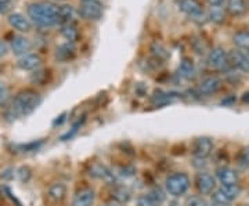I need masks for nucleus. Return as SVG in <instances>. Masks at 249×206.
<instances>
[{"instance_id":"f257e3e1","label":"nucleus","mask_w":249,"mask_h":206,"mask_svg":"<svg viewBox=\"0 0 249 206\" xmlns=\"http://www.w3.org/2000/svg\"><path fill=\"white\" fill-rule=\"evenodd\" d=\"M40 103L42 96L37 91L32 89L21 90L16 94L11 105L6 111V119L11 122L21 117H28L40 105Z\"/></svg>"},{"instance_id":"f03ea898","label":"nucleus","mask_w":249,"mask_h":206,"mask_svg":"<svg viewBox=\"0 0 249 206\" xmlns=\"http://www.w3.org/2000/svg\"><path fill=\"white\" fill-rule=\"evenodd\" d=\"M28 17L40 28H50L60 22L58 7L49 1H36L28 6Z\"/></svg>"},{"instance_id":"7ed1b4c3","label":"nucleus","mask_w":249,"mask_h":206,"mask_svg":"<svg viewBox=\"0 0 249 206\" xmlns=\"http://www.w3.org/2000/svg\"><path fill=\"white\" fill-rule=\"evenodd\" d=\"M190 186H191V180L184 172L173 173L165 180V189L170 197L178 198L186 195L187 191L190 189Z\"/></svg>"},{"instance_id":"20e7f679","label":"nucleus","mask_w":249,"mask_h":206,"mask_svg":"<svg viewBox=\"0 0 249 206\" xmlns=\"http://www.w3.org/2000/svg\"><path fill=\"white\" fill-rule=\"evenodd\" d=\"M208 64L211 68L217 69V71H229L231 67L229 53L223 47H213L209 54H208Z\"/></svg>"},{"instance_id":"39448f33","label":"nucleus","mask_w":249,"mask_h":206,"mask_svg":"<svg viewBox=\"0 0 249 206\" xmlns=\"http://www.w3.org/2000/svg\"><path fill=\"white\" fill-rule=\"evenodd\" d=\"M78 13L83 19L98 21V19L103 18L104 9H103V4L98 0H88V1H82Z\"/></svg>"},{"instance_id":"423d86ee","label":"nucleus","mask_w":249,"mask_h":206,"mask_svg":"<svg viewBox=\"0 0 249 206\" xmlns=\"http://www.w3.org/2000/svg\"><path fill=\"white\" fill-rule=\"evenodd\" d=\"M196 187L201 195H211L216 189V177L209 172L199 171L196 176Z\"/></svg>"},{"instance_id":"0eeeda50","label":"nucleus","mask_w":249,"mask_h":206,"mask_svg":"<svg viewBox=\"0 0 249 206\" xmlns=\"http://www.w3.org/2000/svg\"><path fill=\"white\" fill-rule=\"evenodd\" d=\"M214 144L211 137H198L193 143V155L194 158L206 159L213 153Z\"/></svg>"},{"instance_id":"6e6552de","label":"nucleus","mask_w":249,"mask_h":206,"mask_svg":"<svg viewBox=\"0 0 249 206\" xmlns=\"http://www.w3.org/2000/svg\"><path fill=\"white\" fill-rule=\"evenodd\" d=\"M230 64L231 67L237 68L238 71L244 73H249V54L245 50L241 49H234L229 53Z\"/></svg>"},{"instance_id":"1a4fd4ad","label":"nucleus","mask_w":249,"mask_h":206,"mask_svg":"<svg viewBox=\"0 0 249 206\" xmlns=\"http://www.w3.org/2000/svg\"><path fill=\"white\" fill-rule=\"evenodd\" d=\"M178 9L193 19L204 18V7L199 0H180Z\"/></svg>"},{"instance_id":"9d476101","label":"nucleus","mask_w":249,"mask_h":206,"mask_svg":"<svg viewBox=\"0 0 249 206\" xmlns=\"http://www.w3.org/2000/svg\"><path fill=\"white\" fill-rule=\"evenodd\" d=\"M216 179L222 186H234L238 184L240 181V174L238 172L229 166H220L216 169Z\"/></svg>"},{"instance_id":"9b49d317","label":"nucleus","mask_w":249,"mask_h":206,"mask_svg":"<svg viewBox=\"0 0 249 206\" xmlns=\"http://www.w3.org/2000/svg\"><path fill=\"white\" fill-rule=\"evenodd\" d=\"M223 81L219 78V76H206L205 79H202V82L199 83V93L204 94V96H212V94H216L219 90L222 89Z\"/></svg>"},{"instance_id":"f8f14e48","label":"nucleus","mask_w":249,"mask_h":206,"mask_svg":"<svg viewBox=\"0 0 249 206\" xmlns=\"http://www.w3.org/2000/svg\"><path fill=\"white\" fill-rule=\"evenodd\" d=\"M96 201V191L90 187L79 189L72 198L71 206H93Z\"/></svg>"},{"instance_id":"ddd939ff","label":"nucleus","mask_w":249,"mask_h":206,"mask_svg":"<svg viewBox=\"0 0 249 206\" xmlns=\"http://www.w3.org/2000/svg\"><path fill=\"white\" fill-rule=\"evenodd\" d=\"M17 65L22 71H36L42 65V57L39 54L28 53L18 60Z\"/></svg>"},{"instance_id":"4468645a","label":"nucleus","mask_w":249,"mask_h":206,"mask_svg":"<svg viewBox=\"0 0 249 206\" xmlns=\"http://www.w3.org/2000/svg\"><path fill=\"white\" fill-rule=\"evenodd\" d=\"M10 47H11V52L16 54V55L22 57V55L28 54V52H31L32 43H31V40L27 39L25 36L17 35L11 39V45H10Z\"/></svg>"},{"instance_id":"2eb2a0df","label":"nucleus","mask_w":249,"mask_h":206,"mask_svg":"<svg viewBox=\"0 0 249 206\" xmlns=\"http://www.w3.org/2000/svg\"><path fill=\"white\" fill-rule=\"evenodd\" d=\"M76 55V47L71 42H67L64 45L58 46L57 50H55V60L58 63H68V61H72Z\"/></svg>"},{"instance_id":"dca6fc26","label":"nucleus","mask_w":249,"mask_h":206,"mask_svg":"<svg viewBox=\"0 0 249 206\" xmlns=\"http://www.w3.org/2000/svg\"><path fill=\"white\" fill-rule=\"evenodd\" d=\"M7 19H9L10 25L18 32H29L32 29L31 19L25 17V16H22V14H19V13L10 14Z\"/></svg>"},{"instance_id":"f3484780","label":"nucleus","mask_w":249,"mask_h":206,"mask_svg":"<svg viewBox=\"0 0 249 206\" xmlns=\"http://www.w3.org/2000/svg\"><path fill=\"white\" fill-rule=\"evenodd\" d=\"M178 75L186 81H194L196 76V68L191 58H183L178 65Z\"/></svg>"},{"instance_id":"a211bd4d","label":"nucleus","mask_w":249,"mask_h":206,"mask_svg":"<svg viewBox=\"0 0 249 206\" xmlns=\"http://www.w3.org/2000/svg\"><path fill=\"white\" fill-rule=\"evenodd\" d=\"M67 192H68V189H67V186L61 183V181H58V183H53L49 189H47V195L49 198L53 201V202H62L65 197H67Z\"/></svg>"},{"instance_id":"6ab92c4d","label":"nucleus","mask_w":249,"mask_h":206,"mask_svg":"<svg viewBox=\"0 0 249 206\" xmlns=\"http://www.w3.org/2000/svg\"><path fill=\"white\" fill-rule=\"evenodd\" d=\"M90 176H93L94 179L106 180V181H114L115 176L114 173L108 169L107 166L101 165V163H94L91 168H90Z\"/></svg>"},{"instance_id":"aec40b11","label":"nucleus","mask_w":249,"mask_h":206,"mask_svg":"<svg viewBox=\"0 0 249 206\" xmlns=\"http://www.w3.org/2000/svg\"><path fill=\"white\" fill-rule=\"evenodd\" d=\"M79 13H76V10L73 9L72 6L68 4H64L58 7V18H60V22H62V25L65 24H73L76 21V16Z\"/></svg>"},{"instance_id":"412c9836","label":"nucleus","mask_w":249,"mask_h":206,"mask_svg":"<svg viewBox=\"0 0 249 206\" xmlns=\"http://www.w3.org/2000/svg\"><path fill=\"white\" fill-rule=\"evenodd\" d=\"M248 9L245 0H229L227 1V11L232 17H240Z\"/></svg>"},{"instance_id":"4be33fe9","label":"nucleus","mask_w":249,"mask_h":206,"mask_svg":"<svg viewBox=\"0 0 249 206\" xmlns=\"http://www.w3.org/2000/svg\"><path fill=\"white\" fill-rule=\"evenodd\" d=\"M219 189L222 191V194L226 197V199H227L230 204H232L237 198L240 197L241 194L240 184H234V186H222Z\"/></svg>"},{"instance_id":"5701e85b","label":"nucleus","mask_w":249,"mask_h":206,"mask_svg":"<svg viewBox=\"0 0 249 206\" xmlns=\"http://www.w3.org/2000/svg\"><path fill=\"white\" fill-rule=\"evenodd\" d=\"M232 42L241 50L249 52V31H240L232 36Z\"/></svg>"},{"instance_id":"b1692460","label":"nucleus","mask_w":249,"mask_h":206,"mask_svg":"<svg viewBox=\"0 0 249 206\" xmlns=\"http://www.w3.org/2000/svg\"><path fill=\"white\" fill-rule=\"evenodd\" d=\"M61 35L71 43H75L79 37V32L73 24H65L61 27Z\"/></svg>"},{"instance_id":"393cba45","label":"nucleus","mask_w":249,"mask_h":206,"mask_svg":"<svg viewBox=\"0 0 249 206\" xmlns=\"http://www.w3.org/2000/svg\"><path fill=\"white\" fill-rule=\"evenodd\" d=\"M112 198L115 199V202H118V204H126V202L130 201L132 192L126 189V187H116L112 191Z\"/></svg>"},{"instance_id":"a878e982","label":"nucleus","mask_w":249,"mask_h":206,"mask_svg":"<svg viewBox=\"0 0 249 206\" xmlns=\"http://www.w3.org/2000/svg\"><path fill=\"white\" fill-rule=\"evenodd\" d=\"M151 52L154 54V57L158 60V61H165L168 57H169V53H168V50L163 47V46L160 45V43H152L151 46Z\"/></svg>"},{"instance_id":"bb28decb","label":"nucleus","mask_w":249,"mask_h":206,"mask_svg":"<svg viewBox=\"0 0 249 206\" xmlns=\"http://www.w3.org/2000/svg\"><path fill=\"white\" fill-rule=\"evenodd\" d=\"M209 18L211 21H213L216 24H222L224 21V11L220 6H212V9L209 11Z\"/></svg>"},{"instance_id":"cd10ccee","label":"nucleus","mask_w":249,"mask_h":206,"mask_svg":"<svg viewBox=\"0 0 249 206\" xmlns=\"http://www.w3.org/2000/svg\"><path fill=\"white\" fill-rule=\"evenodd\" d=\"M147 194H148V195H150V197H151L152 199H154V201H155V202H157V204H158L160 206L162 205V204L165 202V199H166L165 192H163V191H162L160 189H150Z\"/></svg>"},{"instance_id":"c85d7f7f","label":"nucleus","mask_w":249,"mask_h":206,"mask_svg":"<svg viewBox=\"0 0 249 206\" xmlns=\"http://www.w3.org/2000/svg\"><path fill=\"white\" fill-rule=\"evenodd\" d=\"M83 122H85V117L82 118V119H79V120H78V122H76L75 125L72 126L71 130H70V132H67L65 135H62L60 140H61V141H67V140H70V138H72L73 136L78 133V130H79V129H80V126L83 125Z\"/></svg>"},{"instance_id":"c756f323","label":"nucleus","mask_w":249,"mask_h":206,"mask_svg":"<svg viewBox=\"0 0 249 206\" xmlns=\"http://www.w3.org/2000/svg\"><path fill=\"white\" fill-rule=\"evenodd\" d=\"M46 79H47V71L46 69H36L31 76V81L34 82L35 85H43Z\"/></svg>"},{"instance_id":"7c9ffc66","label":"nucleus","mask_w":249,"mask_h":206,"mask_svg":"<svg viewBox=\"0 0 249 206\" xmlns=\"http://www.w3.org/2000/svg\"><path fill=\"white\" fill-rule=\"evenodd\" d=\"M42 144H43V141H32V143H28V144H21V145H19V151H21V153H31V151H36Z\"/></svg>"},{"instance_id":"2f4dec72","label":"nucleus","mask_w":249,"mask_h":206,"mask_svg":"<svg viewBox=\"0 0 249 206\" xmlns=\"http://www.w3.org/2000/svg\"><path fill=\"white\" fill-rule=\"evenodd\" d=\"M137 206H160L148 194H144L137 198Z\"/></svg>"},{"instance_id":"473e14b6","label":"nucleus","mask_w":249,"mask_h":206,"mask_svg":"<svg viewBox=\"0 0 249 206\" xmlns=\"http://www.w3.org/2000/svg\"><path fill=\"white\" fill-rule=\"evenodd\" d=\"M187 206H209L204 197H193L188 199Z\"/></svg>"},{"instance_id":"72a5a7b5","label":"nucleus","mask_w":249,"mask_h":206,"mask_svg":"<svg viewBox=\"0 0 249 206\" xmlns=\"http://www.w3.org/2000/svg\"><path fill=\"white\" fill-rule=\"evenodd\" d=\"M17 176H18V179L21 180L22 183H24V181H28V180L31 179V169L27 168V166H22V168H19V169H18Z\"/></svg>"},{"instance_id":"f704fd0d","label":"nucleus","mask_w":249,"mask_h":206,"mask_svg":"<svg viewBox=\"0 0 249 206\" xmlns=\"http://www.w3.org/2000/svg\"><path fill=\"white\" fill-rule=\"evenodd\" d=\"M116 174L121 177H124V179H129V177H133L136 174V171L132 166H126V168H121V173H116Z\"/></svg>"},{"instance_id":"c9c22d12","label":"nucleus","mask_w":249,"mask_h":206,"mask_svg":"<svg viewBox=\"0 0 249 206\" xmlns=\"http://www.w3.org/2000/svg\"><path fill=\"white\" fill-rule=\"evenodd\" d=\"M9 99V89L6 87L4 83L0 82V105H3Z\"/></svg>"},{"instance_id":"e433bc0d","label":"nucleus","mask_w":249,"mask_h":206,"mask_svg":"<svg viewBox=\"0 0 249 206\" xmlns=\"http://www.w3.org/2000/svg\"><path fill=\"white\" fill-rule=\"evenodd\" d=\"M11 7H10L9 1L6 0H0V14H7Z\"/></svg>"},{"instance_id":"4c0bfd02","label":"nucleus","mask_w":249,"mask_h":206,"mask_svg":"<svg viewBox=\"0 0 249 206\" xmlns=\"http://www.w3.org/2000/svg\"><path fill=\"white\" fill-rule=\"evenodd\" d=\"M7 53H9V45L4 40H0V58H3Z\"/></svg>"},{"instance_id":"58836bf2","label":"nucleus","mask_w":249,"mask_h":206,"mask_svg":"<svg viewBox=\"0 0 249 206\" xmlns=\"http://www.w3.org/2000/svg\"><path fill=\"white\" fill-rule=\"evenodd\" d=\"M13 169H7V171H4V172H1V177H3V179H7V180H10V179H13V177H14V174H9V173H13Z\"/></svg>"},{"instance_id":"ea45409f","label":"nucleus","mask_w":249,"mask_h":206,"mask_svg":"<svg viewBox=\"0 0 249 206\" xmlns=\"http://www.w3.org/2000/svg\"><path fill=\"white\" fill-rule=\"evenodd\" d=\"M65 115H67V114H62L61 117H60V119H58V118H57V119H55V120H54V122H53V125H54V126L61 125L62 122H64V120H65Z\"/></svg>"},{"instance_id":"a19ab883","label":"nucleus","mask_w":249,"mask_h":206,"mask_svg":"<svg viewBox=\"0 0 249 206\" xmlns=\"http://www.w3.org/2000/svg\"><path fill=\"white\" fill-rule=\"evenodd\" d=\"M223 1H224V0H208V3H209L211 6H222Z\"/></svg>"},{"instance_id":"79ce46f5","label":"nucleus","mask_w":249,"mask_h":206,"mask_svg":"<svg viewBox=\"0 0 249 206\" xmlns=\"http://www.w3.org/2000/svg\"><path fill=\"white\" fill-rule=\"evenodd\" d=\"M242 100H244V103H249V93H245Z\"/></svg>"},{"instance_id":"37998d69","label":"nucleus","mask_w":249,"mask_h":206,"mask_svg":"<svg viewBox=\"0 0 249 206\" xmlns=\"http://www.w3.org/2000/svg\"><path fill=\"white\" fill-rule=\"evenodd\" d=\"M104 206H121V204H118V202H112V204H107V205Z\"/></svg>"},{"instance_id":"c03bdc74","label":"nucleus","mask_w":249,"mask_h":206,"mask_svg":"<svg viewBox=\"0 0 249 206\" xmlns=\"http://www.w3.org/2000/svg\"><path fill=\"white\" fill-rule=\"evenodd\" d=\"M58 1H65V0H58Z\"/></svg>"},{"instance_id":"a18cd8bd","label":"nucleus","mask_w":249,"mask_h":206,"mask_svg":"<svg viewBox=\"0 0 249 206\" xmlns=\"http://www.w3.org/2000/svg\"><path fill=\"white\" fill-rule=\"evenodd\" d=\"M82 1H88V0H82Z\"/></svg>"},{"instance_id":"49530a36","label":"nucleus","mask_w":249,"mask_h":206,"mask_svg":"<svg viewBox=\"0 0 249 206\" xmlns=\"http://www.w3.org/2000/svg\"><path fill=\"white\" fill-rule=\"evenodd\" d=\"M248 7H249V1H248Z\"/></svg>"},{"instance_id":"de8ad7c7","label":"nucleus","mask_w":249,"mask_h":206,"mask_svg":"<svg viewBox=\"0 0 249 206\" xmlns=\"http://www.w3.org/2000/svg\"><path fill=\"white\" fill-rule=\"evenodd\" d=\"M6 1H9V0H6Z\"/></svg>"},{"instance_id":"09e8293b","label":"nucleus","mask_w":249,"mask_h":206,"mask_svg":"<svg viewBox=\"0 0 249 206\" xmlns=\"http://www.w3.org/2000/svg\"><path fill=\"white\" fill-rule=\"evenodd\" d=\"M247 206H249V205H247Z\"/></svg>"},{"instance_id":"8fccbe9b","label":"nucleus","mask_w":249,"mask_h":206,"mask_svg":"<svg viewBox=\"0 0 249 206\" xmlns=\"http://www.w3.org/2000/svg\"><path fill=\"white\" fill-rule=\"evenodd\" d=\"M248 54H249V52H248Z\"/></svg>"}]
</instances>
